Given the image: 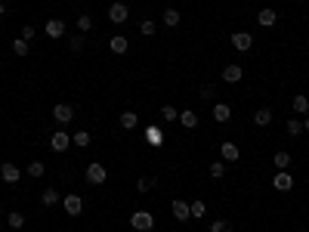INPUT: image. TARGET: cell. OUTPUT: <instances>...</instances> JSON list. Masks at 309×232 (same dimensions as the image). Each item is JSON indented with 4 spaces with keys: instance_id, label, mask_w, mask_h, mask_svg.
I'll return each instance as SVG.
<instances>
[{
    "instance_id": "obj_1",
    "label": "cell",
    "mask_w": 309,
    "mask_h": 232,
    "mask_svg": "<svg viewBox=\"0 0 309 232\" xmlns=\"http://www.w3.org/2000/svg\"><path fill=\"white\" fill-rule=\"evenodd\" d=\"M130 226L136 232H149V229H154V214H149V210H136V214L130 217Z\"/></svg>"
},
{
    "instance_id": "obj_2",
    "label": "cell",
    "mask_w": 309,
    "mask_h": 232,
    "mask_svg": "<svg viewBox=\"0 0 309 232\" xmlns=\"http://www.w3.org/2000/svg\"><path fill=\"white\" fill-rule=\"evenodd\" d=\"M105 180H109V170H105L99 161L87 164V183H90V186H102Z\"/></svg>"
},
{
    "instance_id": "obj_3",
    "label": "cell",
    "mask_w": 309,
    "mask_h": 232,
    "mask_svg": "<svg viewBox=\"0 0 309 232\" xmlns=\"http://www.w3.org/2000/svg\"><path fill=\"white\" fill-rule=\"evenodd\" d=\"M62 208H65V214H68V217H81V210H84V198L77 195V192H68V195L62 198Z\"/></svg>"
},
{
    "instance_id": "obj_4",
    "label": "cell",
    "mask_w": 309,
    "mask_h": 232,
    "mask_svg": "<svg viewBox=\"0 0 309 232\" xmlns=\"http://www.w3.org/2000/svg\"><path fill=\"white\" fill-rule=\"evenodd\" d=\"M0 180H3V183H9V186H13V183H19V180H22V170H19L16 164L3 161V164H0Z\"/></svg>"
},
{
    "instance_id": "obj_5",
    "label": "cell",
    "mask_w": 309,
    "mask_h": 232,
    "mask_svg": "<svg viewBox=\"0 0 309 232\" xmlns=\"http://www.w3.org/2000/svg\"><path fill=\"white\" fill-rule=\"evenodd\" d=\"M229 44L235 46L238 53H247L250 46H254V37H250L247 31H235V34H232V41H229Z\"/></svg>"
},
{
    "instance_id": "obj_6",
    "label": "cell",
    "mask_w": 309,
    "mask_h": 232,
    "mask_svg": "<svg viewBox=\"0 0 309 232\" xmlns=\"http://www.w3.org/2000/svg\"><path fill=\"white\" fill-rule=\"evenodd\" d=\"M53 118L59 121V124H68V121H74V109L68 102H56L53 105Z\"/></svg>"
},
{
    "instance_id": "obj_7",
    "label": "cell",
    "mask_w": 309,
    "mask_h": 232,
    "mask_svg": "<svg viewBox=\"0 0 309 232\" xmlns=\"http://www.w3.org/2000/svg\"><path fill=\"white\" fill-rule=\"evenodd\" d=\"M170 210H173V217L179 220V223H186V220H192V208H189V201H182V198H177L170 205Z\"/></svg>"
},
{
    "instance_id": "obj_8",
    "label": "cell",
    "mask_w": 309,
    "mask_h": 232,
    "mask_svg": "<svg viewBox=\"0 0 309 232\" xmlns=\"http://www.w3.org/2000/svg\"><path fill=\"white\" fill-rule=\"evenodd\" d=\"M272 186H275L278 192H291V189H294V177H291L287 170H278L275 177H272Z\"/></svg>"
},
{
    "instance_id": "obj_9",
    "label": "cell",
    "mask_w": 309,
    "mask_h": 232,
    "mask_svg": "<svg viewBox=\"0 0 309 232\" xmlns=\"http://www.w3.org/2000/svg\"><path fill=\"white\" fill-rule=\"evenodd\" d=\"M109 19H111L114 25H124V22L130 19V9L124 6V3H111V6H109Z\"/></svg>"
},
{
    "instance_id": "obj_10",
    "label": "cell",
    "mask_w": 309,
    "mask_h": 232,
    "mask_svg": "<svg viewBox=\"0 0 309 232\" xmlns=\"http://www.w3.org/2000/svg\"><path fill=\"white\" fill-rule=\"evenodd\" d=\"M71 146V137L68 133H62V130H56L53 137H50V152H65Z\"/></svg>"
},
{
    "instance_id": "obj_11",
    "label": "cell",
    "mask_w": 309,
    "mask_h": 232,
    "mask_svg": "<svg viewBox=\"0 0 309 232\" xmlns=\"http://www.w3.org/2000/svg\"><path fill=\"white\" fill-rule=\"evenodd\" d=\"M44 31H46V37H53V41H59V37L65 34V22H62V19H46Z\"/></svg>"
},
{
    "instance_id": "obj_12",
    "label": "cell",
    "mask_w": 309,
    "mask_h": 232,
    "mask_svg": "<svg viewBox=\"0 0 309 232\" xmlns=\"http://www.w3.org/2000/svg\"><path fill=\"white\" fill-rule=\"evenodd\" d=\"M146 142H149L152 149H161L164 146V130L154 127V124H152V127H146Z\"/></svg>"
},
{
    "instance_id": "obj_13",
    "label": "cell",
    "mask_w": 309,
    "mask_h": 232,
    "mask_svg": "<svg viewBox=\"0 0 309 232\" xmlns=\"http://www.w3.org/2000/svg\"><path fill=\"white\" fill-rule=\"evenodd\" d=\"M241 77H244V69H241V65H226L223 69V81L226 84H238Z\"/></svg>"
},
{
    "instance_id": "obj_14",
    "label": "cell",
    "mask_w": 309,
    "mask_h": 232,
    "mask_svg": "<svg viewBox=\"0 0 309 232\" xmlns=\"http://www.w3.org/2000/svg\"><path fill=\"white\" fill-rule=\"evenodd\" d=\"M220 155H223V161H238L241 158V149L235 146V142H223V146H220Z\"/></svg>"
},
{
    "instance_id": "obj_15",
    "label": "cell",
    "mask_w": 309,
    "mask_h": 232,
    "mask_svg": "<svg viewBox=\"0 0 309 232\" xmlns=\"http://www.w3.org/2000/svg\"><path fill=\"white\" fill-rule=\"evenodd\" d=\"M109 46H111V53H118V56H124V53H127V50H130V41H127V37H124V34H114V37H111V41H109Z\"/></svg>"
},
{
    "instance_id": "obj_16",
    "label": "cell",
    "mask_w": 309,
    "mask_h": 232,
    "mask_svg": "<svg viewBox=\"0 0 309 232\" xmlns=\"http://www.w3.org/2000/svg\"><path fill=\"white\" fill-rule=\"evenodd\" d=\"M257 22H260V25H263V28H272V25L278 22V16H275V9H269V6H266V9H260V16H257Z\"/></svg>"
},
{
    "instance_id": "obj_17",
    "label": "cell",
    "mask_w": 309,
    "mask_h": 232,
    "mask_svg": "<svg viewBox=\"0 0 309 232\" xmlns=\"http://www.w3.org/2000/svg\"><path fill=\"white\" fill-rule=\"evenodd\" d=\"M118 121H121V127H124V130L139 127V115H136V112H121V118H118Z\"/></svg>"
},
{
    "instance_id": "obj_18",
    "label": "cell",
    "mask_w": 309,
    "mask_h": 232,
    "mask_svg": "<svg viewBox=\"0 0 309 232\" xmlns=\"http://www.w3.org/2000/svg\"><path fill=\"white\" fill-rule=\"evenodd\" d=\"M179 124H182V127H186V130H195V127H198V115L192 112V109L179 112Z\"/></svg>"
},
{
    "instance_id": "obj_19",
    "label": "cell",
    "mask_w": 309,
    "mask_h": 232,
    "mask_svg": "<svg viewBox=\"0 0 309 232\" xmlns=\"http://www.w3.org/2000/svg\"><path fill=\"white\" fill-rule=\"evenodd\" d=\"M232 118V109H229V105L226 102H217L214 105V121H220V124H226Z\"/></svg>"
},
{
    "instance_id": "obj_20",
    "label": "cell",
    "mask_w": 309,
    "mask_h": 232,
    "mask_svg": "<svg viewBox=\"0 0 309 232\" xmlns=\"http://www.w3.org/2000/svg\"><path fill=\"white\" fill-rule=\"evenodd\" d=\"M254 124H257V127H269V124H272V109H257Z\"/></svg>"
},
{
    "instance_id": "obj_21",
    "label": "cell",
    "mask_w": 309,
    "mask_h": 232,
    "mask_svg": "<svg viewBox=\"0 0 309 232\" xmlns=\"http://www.w3.org/2000/svg\"><path fill=\"white\" fill-rule=\"evenodd\" d=\"M41 205H44V208L59 205V192H56V189H44V192H41Z\"/></svg>"
},
{
    "instance_id": "obj_22",
    "label": "cell",
    "mask_w": 309,
    "mask_h": 232,
    "mask_svg": "<svg viewBox=\"0 0 309 232\" xmlns=\"http://www.w3.org/2000/svg\"><path fill=\"white\" fill-rule=\"evenodd\" d=\"M291 105H294V112H297V115H306V112H309V96H303V93H297Z\"/></svg>"
},
{
    "instance_id": "obj_23",
    "label": "cell",
    "mask_w": 309,
    "mask_h": 232,
    "mask_svg": "<svg viewBox=\"0 0 309 232\" xmlns=\"http://www.w3.org/2000/svg\"><path fill=\"white\" fill-rule=\"evenodd\" d=\"M71 146H77V149H87V146H90V133H87V130H77L74 137H71Z\"/></svg>"
},
{
    "instance_id": "obj_24",
    "label": "cell",
    "mask_w": 309,
    "mask_h": 232,
    "mask_svg": "<svg viewBox=\"0 0 309 232\" xmlns=\"http://www.w3.org/2000/svg\"><path fill=\"white\" fill-rule=\"evenodd\" d=\"M164 25H167V28H177L179 25V13H177V9H164Z\"/></svg>"
},
{
    "instance_id": "obj_25",
    "label": "cell",
    "mask_w": 309,
    "mask_h": 232,
    "mask_svg": "<svg viewBox=\"0 0 309 232\" xmlns=\"http://www.w3.org/2000/svg\"><path fill=\"white\" fill-rule=\"evenodd\" d=\"M272 164L278 170H285V167H291V155L287 152H275V158H272Z\"/></svg>"
},
{
    "instance_id": "obj_26",
    "label": "cell",
    "mask_w": 309,
    "mask_h": 232,
    "mask_svg": "<svg viewBox=\"0 0 309 232\" xmlns=\"http://www.w3.org/2000/svg\"><path fill=\"white\" fill-rule=\"evenodd\" d=\"M6 223L13 229H22L25 226V214H19V210H13V214H6Z\"/></svg>"
},
{
    "instance_id": "obj_27",
    "label": "cell",
    "mask_w": 309,
    "mask_h": 232,
    "mask_svg": "<svg viewBox=\"0 0 309 232\" xmlns=\"http://www.w3.org/2000/svg\"><path fill=\"white\" fill-rule=\"evenodd\" d=\"M300 133H303V121L291 118V121H287V137H300Z\"/></svg>"
},
{
    "instance_id": "obj_28",
    "label": "cell",
    "mask_w": 309,
    "mask_h": 232,
    "mask_svg": "<svg viewBox=\"0 0 309 232\" xmlns=\"http://www.w3.org/2000/svg\"><path fill=\"white\" fill-rule=\"evenodd\" d=\"M28 50H31V44H28V41H22V37L13 41V53H16V56H28Z\"/></svg>"
},
{
    "instance_id": "obj_29",
    "label": "cell",
    "mask_w": 309,
    "mask_h": 232,
    "mask_svg": "<svg viewBox=\"0 0 309 232\" xmlns=\"http://www.w3.org/2000/svg\"><path fill=\"white\" fill-rule=\"evenodd\" d=\"M189 208H192V220H195V217H204V201H201V198L189 201Z\"/></svg>"
},
{
    "instance_id": "obj_30",
    "label": "cell",
    "mask_w": 309,
    "mask_h": 232,
    "mask_svg": "<svg viewBox=\"0 0 309 232\" xmlns=\"http://www.w3.org/2000/svg\"><path fill=\"white\" fill-rule=\"evenodd\" d=\"M223 173H226V161H214V164H210V177H214V180H220Z\"/></svg>"
},
{
    "instance_id": "obj_31",
    "label": "cell",
    "mask_w": 309,
    "mask_h": 232,
    "mask_svg": "<svg viewBox=\"0 0 309 232\" xmlns=\"http://www.w3.org/2000/svg\"><path fill=\"white\" fill-rule=\"evenodd\" d=\"M161 118H164V121H179V112L173 109V105H164V109H161Z\"/></svg>"
},
{
    "instance_id": "obj_32",
    "label": "cell",
    "mask_w": 309,
    "mask_h": 232,
    "mask_svg": "<svg viewBox=\"0 0 309 232\" xmlns=\"http://www.w3.org/2000/svg\"><path fill=\"white\" fill-rule=\"evenodd\" d=\"M44 170H46L44 161H31V164H28V173H31V177H44Z\"/></svg>"
},
{
    "instance_id": "obj_33",
    "label": "cell",
    "mask_w": 309,
    "mask_h": 232,
    "mask_svg": "<svg viewBox=\"0 0 309 232\" xmlns=\"http://www.w3.org/2000/svg\"><path fill=\"white\" fill-rule=\"evenodd\" d=\"M210 232H232V226H229V220H214V223H210Z\"/></svg>"
},
{
    "instance_id": "obj_34",
    "label": "cell",
    "mask_w": 309,
    "mask_h": 232,
    "mask_svg": "<svg viewBox=\"0 0 309 232\" xmlns=\"http://www.w3.org/2000/svg\"><path fill=\"white\" fill-rule=\"evenodd\" d=\"M139 31H142V34H146V37H152V34H154V19H142Z\"/></svg>"
},
{
    "instance_id": "obj_35",
    "label": "cell",
    "mask_w": 309,
    "mask_h": 232,
    "mask_svg": "<svg viewBox=\"0 0 309 232\" xmlns=\"http://www.w3.org/2000/svg\"><path fill=\"white\" fill-rule=\"evenodd\" d=\"M77 28H81V34L90 31V28H93V19H90V16H81V19H77Z\"/></svg>"
},
{
    "instance_id": "obj_36",
    "label": "cell",
    "mask_w": 309,
    "mask_h": 232,
    "mask_svg": "<svg viewBox=\"0 0 309 232\" xmlns=\"http://www.w3.org/2000/svg\"><path fill=\"white\" fill-rule=\"evenodd\" d=\"M68 46H71V53H81V50H84V37H81V34H77V37H71V41H68Z\"/></svg>"
},
{
    "instance_id": "obj_37",
    "label": "cell",
    "mask_w": 309,
    "mask_h": 232,
    "mask_svg": "<svg viewBox=\"0 0 309 232\" xmlns=\"http://www.w3.org/2000/svg\"><path fill=\"white\" fill-rule=\"evenodd\" d=\"M22 41H28V44L34 41V25H25V28H22Z\"/></svg>"
},
{
    "instance_id": "obj_38",
    "label": "cell",
    "mask_w": 309,
    "mask_h": 232,
    "mask_svg": "<svg viewBox=\"0 0 309 232\" xmlns=\"http://www.w3.org/2000/svg\"><path fill=\"white\" fill-rule=\"evenodd\" d=\"M152 186H154V180H152V177H142V180H139V192H149Z\"/></svg>"
},
{
    "instance_id": "obj_39",
    "label": "cell",
    "mask_w": 309,
    "mask_h": 232,
    "mask_svg": "<svg viewBox=\"0 0 309 232\" xmlns=\"http://www.w3.org/2000/svg\"><path fill=\"white\" fill-rule=\"evenodd\" d=\"M201 99H214V87H210V84L201 87Z\"/></svg>"
},
{
    "instance_id": "obj_40",
    "label": "cell",
    "mask_w": 309,
    "mask_h": 232,
    "mask_svg": "<svg viewBox=\"0 0 309 232\" xmlns=\"http://www.w3.org/2000/svg\"><path fill=\"white\" fill-rule=\"evenodd\" d=\"M6 16V3H0V19H3Z\"/></svg>"
},
{
    "instance_id": "obj_41",
    "label": "cell",
    "mask_w": 309,
    "mask_h": 232,
    "mask_svg": "<svg viewBox=\"0 0 309 232\" xmlns=\"http://www.w3.org/2000/svg\"><path fill=\"white\" fill-rule=\"evenodd\" d=\"M303 130H306V133H309V118H306V121H303Z\"/></svg>"
}]
</instances>
